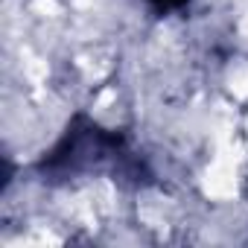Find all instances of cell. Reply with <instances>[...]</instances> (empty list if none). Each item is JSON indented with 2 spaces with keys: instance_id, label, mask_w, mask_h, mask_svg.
Wrapping results in <instances>:
<instances>
[{
  "instance_id": "obj_1",
  "label": "cell",
  "mask_w": 248,
  "mask_h": 248,
  "mask_svg": "<svg viewBox=\"0 0 248 248\" xmlns=\"http://www.w3.org/2000/svg\"><path fill=\"white\" fill-rule=\"evenodd\" d=\"M190 0H149V6H155L158 12H172V9H181Z\"/></svg>"
}]
</instances>
